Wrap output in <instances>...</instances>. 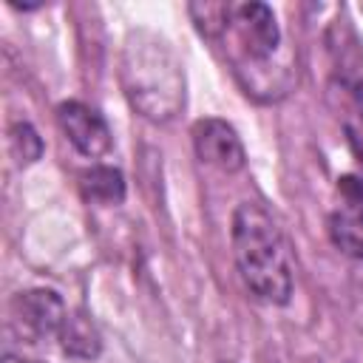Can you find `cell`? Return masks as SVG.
Here are the masks:
<instances>
[{
  "instance_id": "cell-1",
  "label": "cell",
  "mask_w": 363,
  "mask_h": 363,
  "mask_svg": "<svg viewBox=\"0 0 363 363\" xmlns=\"http://www.w3.org/2000/svg\"><path fill=\"white\" fill-rule=\"evenodd\" d=\"M190 14L204 37L221 43L241 88L264 102L281 99L295 79L275 14L264 3H193Z\"/></svg>"
},
{
  "instance_id": "cell-2",
  "label": "cell",
  "mask_w": 363,
  "mask_h": 363,
  "mask_svg": "<svg viewBox=\"0 0 363 363\" xmlns=\"http://www.w3.org/2000/svg\"><path fill=\"white\" fill-rule=\"evenodd\" d=\"M233 255L247 289L267 303H286L292 295V252L275 218L255 201L233 213Z\"/></svg>"
},
{
  "instance_id": "cell-3",
  "label": "cell",
  "mask_w": 363,
  "mask_h": 363,
  "mask_svg": "<svg viewBox=\"0 0 363 363\" xmlns=\"http://www.w3.org/2000/svg\"><path fill=\"white\" fill-rule=\"evenodd\" d=\"M122 88L130 105L153 119L170 122L184 108V68L170 48L153 31H130L122 48Z\"/></svg>"
},
{
  "instance_id": "cell-4",
  "label": "cell",
  "mask_w": 363,
  "mask_h": 363,
  "mask_svg": "<svg viewBox=\"0 0 363 363\" xmlns=\"http://www.w3.org/2000/svg\"><path fill=\"white\" fill-rule=\"evenodd\" d=\"M68 309L62 298L51 289H26L17 292L9 303V329L23 343H40L51 335H60Z\"/></svg>"
},
{
  "instance_id": "cell-5",
  "label": "cell",
  "mask_w": 363,
  "mask_h": 363,
  "mask_svg": "<svg viewBox=\"0 0 363 363\" xmlns=\"http://www.w3.org/2000/svg\"><path fill=\"white\" fill-rule=\"evenodd\" d=\"M340 201L329 216V238L349 258H363V179L343 176Z\"/></svg>"
},
{
  "instance_id": "cell-6",
  "label": "cell",
  "mask_w": 363,
  "mask_h": 363,
  "mask_svg": "<svg viewBox=\"0 0 363 363\" xmlns=\"http://www.w3.org/2000/svg\"><path fill=\"white\" fill-rule=\"evenodd\" d=\"M57 122L62 128V133L68 136V142L88 159H96V156H105L113 145V136H111V128L108 122L88 105L82 102H62L57 108Z\"/></svg>"
},
{
  "instance_id": "cell-7",
  "label": "cell",
  "mask_w": 363,
  "mask_h": 363,
  "mask_svg": "<svg viewBox=\"0 0 363 363\" xmlns=\"http://www.w3.org/2000/svg\"><path fill=\"white\" fill-rule=\"evenodd\" d=\"M193 145L199 159L221 173H235L244 167V145L224 119H199L193 125Z\"/></svg>"
},
{
  "instance_id": "cell-8",
  "label": "cell",
  "mask_w": 363,
  "mask_h": 363,
  "mask_svg": "<svg viewBox=\"0 0 363 363\" xmlns=\"http://www.w3.org/2000/svg\"><path fill=\"white\" fill-rule=\"evenodd\" d=\"M57 337H60L62 352L68 357H77V360H91L102 349V337H99L94 320L85 312H68Z\"/></svg>"
},
{
  "instance_id": "cell-9",
  "label": "cell",
  "mask_w": 363,
  "mask_h": 363,
  "mask_svg": "<svg viewBox=\"0 0 363 363\" xmlns=\"http://www.w3.org/2000/svg\"><path fill=\"white\" fill-rule=\"evenodd\" d=\"M79 190L91 204H119L125 199V179L116 167L96 164L79 173Z\"/></svg>"
},
{
  "instance_id": "cell-10",
  "label": "cell",
  "mask_w": 363,
  "mask_h": 363,
  "mask_svg": "<svg viewBox=\"0 0 363 363\" xmlns=\"http://www.w3.org/2000/svg\"><path fill=\"white\" fill-rule=\"evenodd\" d=\"M9 142H11V153H14L17 162H23V164L37 162L40 153H43V139L37 136V130H34L28 122L14 125L11 133H9Z\"/></svg>"
},
{
  "instance_id": "cell-11",
  "label": "cell",
  "mask_w": 363,
  "mask_h": 363,
  "mask_svg": "<svg viewBox=\"0 0 363 363\" xmlns=\"http://www.w3.org/2000/svg\"><path fill=\"white\" fill-rule=\"evenodd\" d=\"M3 363H34V360H20V357H14V354H6Z\"/></svg>"
},
{
  "instance_id": "cell-12",
  "label": "cell",
  "mask_w": 363,
  "mask_h": 363,
  "mask_svg": "<svg viewBox=\"0 0 363 363\" xmlns=\"http://www.w3.org/2000/svg\"><path fill=\"white\" fill-rule=\"evenodd\" d=\"M221 363H230V360H221Z\"/></svg>"
}]
</instances>
